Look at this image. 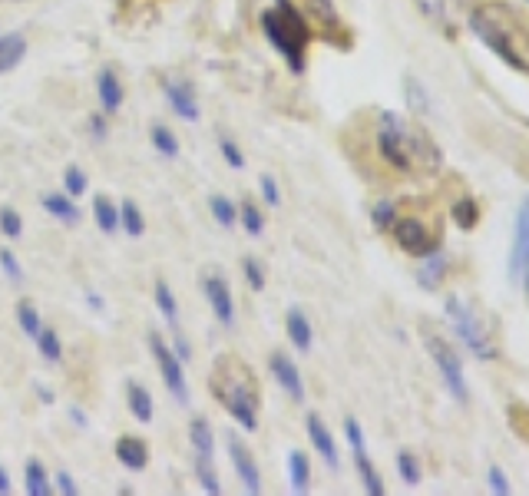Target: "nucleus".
Returning a JSON list of instances; mask_svg holds the SVG:
<instances>
[{"label": "nucleus", "instance_id": "1", "mask_svg": "<svg viewBox=\"0 0 529 496\" xmlns=\"http://www.w3.org/2000/svg\"><path fill=\"white\" fill-rule=\"evenodd\" d=\"M377 153L397 172H437L444 156L420 126H410L404 116L381 113L377 123Z\"/></svg>", "mask_w": 529, "mask_h": 496}, {"label": "nucleus", "instance_id": "2", "mask_svg": "<svg viewBox=\"0 0 529 496\" xmlns=\"http://www.w3.org/2000/svg\"><path fill=\"white\" fill-rule=\"evenodd\" d=\"M209 391L225 411L235 417L242 430H258V404H262V391H258L255 374L248 364L239 361L235 354H219L209 374Z\"/></svg>", "mask_w": 529, "mask_h": 496}, {"label": "nucleus", "instance_id": "3", "mask_svg": "<svg viewBox=\"0 0 529 496\" xmlns=\"http://www.w3.org/2000/svg\"><path fill=\"white\" fill-rule=\"evenodd\" d=\"M470 27H473V34H477L496 53V57L506 63V67L529 73L526 37L503 7H477L470 14Z\"/></svg>", "mask_w": 529, "mask_h": 496}, {"label": "nucleus", "instance_id": "4", "mask_svg": "<svg viewBox=\"0 0 529 496\" xmlns=\"http://www.w3.org/2000/svg\"><path fill=\"white\" fill-rule=\"evenodd\" d=\"M262 30L268 43L288 60V67L301 73L308 60V43H311V24L291 0H275L272 10L262 14Z\"/></svg>", "mask_w": 529, "mask_h": 496}, {"label": "nucleus", "instance_id": "5", "mask_svg": "<svg viewBox=\"0 0 529 496\" xmlns=\"http://www.w3.org/2000/svg\"><path fill=\"white\" fill-rule=\"evenodd\" d=\"M447 318L453 331H457V338L467 344V348L477 354L480 361H493L500 348H496V338H493V328L487 325V318L480 315L477 308L470 305V301H463L453 295L447 301Z\"/></svg>", "mask_w": 529, "mask_h": 496}, {"label": "nucleus", "instance_id": "6", "mask_svg": "<svg viewBox=\"0 0 529 496\" xmlns=\"http://www.w3.org/2000/svg\"><path fill=\"white\" fill-rule=\"evenodd\" d=\"M424 344H427L430 358H434V364H437L440 377H444L447 391L457 397V401H467L470 391H467V377H463V361H460V354L450 348L447 338H440V334L430 331V328L424 331Z\"/></svg>", "mask_w": 529, "mask_h": 496}, {"label": "nucleus", "instance_id": "7", "mask_svg": "<svg viewBox=\"0 0 529 496\" xmlns=\"http://www.w3.org/2000/svg\"><path fill=\"white\" fill-rule=\"evenodd\" d=\"M149 348H153V358L159 364V374L166 381V391L176 397V404L186 407L189 404V384H186V371H182V361L176 358V351L163 341L159 331H149Z\"/></svg>", "mask_w": 529, "mask_h": 496}, {"label": "nucleus", "instance_id": "8", "mask_svg": "<svg viewBox=\"0 0 529 496\" xmlns=\"http://www.w3.org/2000/svg\"><path fill=\"white\" fill-rule=\"evenodd\" d=\"M391 232H394L397 245H401L407 255L424 258V255L437 252V248H440V235L430 232L420 219H394Z\"/></svg>", "mask_w": 529, "mask_h": 496}, {"label": "nucleus", "instance_id": "9", "mask_svg": "<svg viewBox=\"0 0 529 496\" xmlns=\"http://www.w3.org/2000/svg\"><path fill=\"white\" fill-rule=\"evenodd\" d=\"M202 291L205 298H209V305L215 311V318H219L222 328H235V301H232V288L225 282L222 275H202Z\"/></svg>", "mask_w": 529, "mask_h": 496}, {"label": "nucleus", "instance_id": "10", "mask_svg": "<svg viewBox=\"0 0 529 496\" xmlns=\"http://www.w3.org/2000/svg\"><path fill=\"white\" fill-rule=\"evenodd\" d=\"M225 447H229V460H232L235 473H239L245 493H255L258 496V493H262V473H258V467H255L252 450H248L235 434L225 437Z\"/></svg>", "mask_w": 529, "mask_h": 496}, {"label": "nucleus", "instance_id": "11", "mask_svg": "<svg viewBox=\"0 0 529 496\" xmlns=\"http://www.w3.org/2000/svg\"><path fill=\"white\" fill-rule=\"evenodd\" d=\"M529 272V196L520 206V219H516V239H513V255H510V278L520 282Z\"/></svg>", "mask_w": 529, "mask_h": 496}, {"label": "nucleus", "instance_id": "12", "mask_svg": "<svg viewBox=\"0 0 529 496\" xmlns=\"http://www.w3.org/2000/svg\"><path fill=\"white\" fill-rule=\"evenodd\" d=\"M268 371H272L275 381L285 387L291 401H305V384H301V374H298L295 361H291L288 354L275 351L272 358H268Z\"/></svg>", "mask_w": 529, "mask_h": 496}, {"label": "nucleus", "instance_id": "13", "mask_svg": "<svg viewBox=\"0 0 529 496\" xmlns=\"http://www.w3.org/2000/svg\"><path fill=\"white\" fill-rule=\"evenodd\" d=\"M417 10L427 20H434L437 27H444L447 34H457V14H460V0H414Z\"/></svg>", "mask_w": 529, "mask_h": 496}, {"label": "nucleus", "instance_id": "14", "mask_svg": "<svg viewBox=\"0 0 529 496\" xmlns=\"http://www.w3.org/2000/svg\"><path fill=\"white\" fill-rule=\"evenodd\" d=\"M308 437L321 454V460H325L328 467H338V444H334V434L325 427V420H321L318 414H308Z\"/></svg>", "mask_w": 529, "mask_h": 496}, {"label": "nucleus", "instance_id": "15", "mask_svg": "<svg viewBox=\"0 0 529 496\" xmlns=\"http://www.w3.org/2000/svg\"><path fill=\"white\" fill-rule=\"evenodd\" d=\"M166 100H169L172 110H176V116H182V120H189V123L199 120V100H196V93H192L189 83H169Z\"/></svg>", "mask_w": 529, "mask_h": 496}, {"label": "nucleus", "instance_id": "16", "mask_svg": "<svg viewBox=\"0 0 529 496\" xmlns=\"http://www.w3.org/2000/svg\"><path fill=\"white\" fill-rule=\"evenodd\" d=\"M96 96H100V103H103V110L106 113H116L123 106V80L116 77L113 70H100L96 73Z\"/></svg>", "mask_w": 529, "mask_h": 496}, {"label": "nucleus", "instance_id": "17", "mask_svg": "<svg viewBox=\"0 0 529 496\" xmlns=\"http://www.w3.org/2000/svg\"><path fill=\"white\" fill-rule=\"evenodd\" d=\"M116 460L123 463L126 470H146V463H149V447H146V440H139V437H120L116 440Z\"/></svg>", "mask_w": 529, "mask_h": 496}, {"label": "nucleus", "instance_id": "18", "mask_svg": "<svg viewBox=\"0 0 529 496\" xmlns=\"http://www.w3.org/2000/svg\"><path fill=\"white\" fill-rule=\"evenodd\" d=\"M447 255L440 252H430L424 255V265H420V272H417V285L424 288V291H437L440 285H444V278H447Z\"/></svg>", "mask_w": 529, "mask_h": 496}, {"label": "nucleus", "instance_id": "19", "mask_svg": "<svg viewBox=\"0 0 529 496\" xmlns=\"http://www.w3.org/2000/svg\"><path fill=\"white\" fill-rule=\"evenodd\" d=\"M288 338L291 344L301 351V354H308L311 351V344H315V331H311V321L305 318V311H298V308H291L288 311Z\"/></svg>", "mask_w": 529, "mask_h": 496}, {"label": "nucleus", "instance_id": "20", "mask_svg": "<svg viewBox=\"0 0 529 496\" xmlns=\"http://www.w3.org/2000/svg\"><path fill=\"white\" fill-rule=\"evenodd\" d=\"M126 404L139 424H149V420H153V394H149L143 384H136V381L126 384Z\"/></svg>", "mask_w": 529, "mask_h": 496}, {"label": "nucleus", "instance_id": "21", "mask_svg": "<svg viewBox=\"0 0 529 496\" xmlns=\"http://www.w3.org/2000/svg\"><path fill=\"white\" fill-rule=\"evenodd\" d=\"M24 57H27V37L20 34L0 37V73H10Z\"/></svg>", "mask_w": 529, "mask_h": 496}, {"label": "nucleus", "instance_id": "22", "mask_svg": "<svg viewBox=\"0 0 529 496\" xmlns=\"http://www.w3.org/2000/svg\"><path fill=\"white\" fill-rule=\"evenodd\" d=\"M305 10H308V24L311 20H318V27L325 30V34H334V30L341 27L334 0H305Z\"/></svg>", "mask_w": 529, "mask_h": 496}, {"label": "nucleus", "instance_id": "23", "mask_svg": "<svg viewBox=\"0 0 529 496\" xmlns=\"http://www.w3.org/2000/svg\"><path fill=\"white\" fill-rule=\"evenodd\" d=\"M354 467H358L361 483H364L367 493H371V496H384V480H381V473L374 470V463H371V457H367L364 447L354 450Z\"/></svg>", "mask_w": 529, "mask_h": 496}, {"label": "nucleus", "instance_id": "24", "mask_svg": "<svg viewBox=\"0 0 529 496\" xmlns=\"http://www.w3.org/2000/svg\"><path fill=\"white\" fill-rule=\"evenodd\" d=\"M288 477H291V490H295V493H308V487H311L308 454H301V450H291V454H288Z\"/></svg>", "mask_w": 529, "mask_h": 496}, {"label": "nucleus", "instance_id": "25", "mask_svg": "<svg viewBox=\"0 0 529 496\" xmlns=\"http://www.w3.org/2000/svg\"><path fill=\"white\" fill-rule=\"evenodd\" d=\"M189 440H192V447H196V457L212 460V454H215V437H212L209 420H205V417L192 420V424H189Z\"/></svg>", "mask_w": 529, "mask_h": 496}, {"label": "nucleus", "instance_id": "26", "mask_svg": "<svg viewBox=\"0 0 529 496\" xmlns=\"http://www.w3.org/2000/svg\"><path fill=\"white\" fill-rule=\"evenodd\" d=\"M93 219H96V225H100V232H106V235H113L116 229H120V209H116L106 196L93 199Z\"/></svg>", "mask_w": 529, "mask_h": 496}, {"label": "nucleus", "instance_id": "27", "mask_svg": "<svg viewBox=\"0 0 529 496\" xmlns=\"http://www.w3.org/2000/svg\"><path fill=\"white\" fill-rule=\"evenodd\" d=\"M43 209H47L53 219H60V222H80V209H77V202H73L70 196H43Z\"/></svg>", "mask_w": 529, "mask_h": 496}, {"label": "nucleus", "instance_id": "28", "mask_svg": "<svg viewBox=\"0 0 529 496\" xmlns=\"http://www.w3.org/2000/svg\"><path fill=\"white\" fill-rule=\"evenodd\" d=\"M24 483H27V493H30V496H50V493H53L50 477H47V470H43L40 460H30V463H27Z\"/></svg>", "mask_w": 529, "mask_h": 496}, {"label": "nucleus", "instance_id": "29", "mask_svg": "<svg viewBox=\"0 0 529 496\" xmlns=\"http://www.w3.org/2000/svg\"><path fill=\"white\" fill-rule=\"evenodd\" d=\"M120 225H123L126 235H133V239H139V235L146 232V219H143V212H139V206L133 199H126L120 206Z\"/></svg>", "mask_w": 529, "mask_h": 496}, {"label": "nucleus", "instance_id": "30", "mask_svg": "<svg viewBox=\"0 0 529 496\" xmlns=\"http://www.w3.org/2000/svg\"><path fill=\"white\" fill-rule=\"evenodd\" d=\"M37 348L43 354V361H50V364H57L63 358V341H60V334L53 331V328H40L37 334Z\"/></svg>", "mask_w": 529, "mask_h": 496}, {"label": "nucleus", "instance_id": "31", "mask_svg": "<svg viewBox=\"0 0 529 496\" xmlns=\"http://www.w3.org/2000/svg\"><path fill=\"white\" fill-rule=\"evenodd\" d=\"M156 308L163 311V318L169 321V328H179V308H176V295L166 282H156Z\"/></svg>", "mask_w": 529, "mask_h": 496}, {"label": "nucleus", "instance_id": "32", "mask_svg": "<svg viewBox=\"0 0 529 496\" xmlns=\"http://www.w3.org/2000/svg\"><path fill=\"white\" fill-rule=\"evenodd\" d=\"M17 325L24 328V334H30V338H37V334H40L43 321H40L37 308L30 305V301H20V305H17Z\"/></svg>", "mask_w": 529, "mask_h": 496}, {"label": "nucleus", "instance_id": "33", "mask_svg": "<svg viewBox=\"0 0 529 496\" xmlns=\"http://www.w3.org/2000/svg\"><path fill=\"white\" fill-rule=\"evenodd\" d=\"M212 215H215V222L225 225V229H232V225L239 222V209H235L225 196H215L212 199Z\"/></svg>", "mask_w": 529, "mask_h": 496}, {"label": "nucleus", "instance_id": "34", "mask_svg": "<svg viewBox=\"0 0 529 496\" xmlns=\"http://www.w3.org/2000/svg\"><path fill=\"white\" fill-rule=\"evenodd\" d=\"M397 473H401V480L407 483V487H417L420 483V463H417V457L414 454H397Z\"/></svg>", "mask_w": 529, "mask_h": 496}, {"label": "nucleus", "instance_id": "35", "mask_svg": "<svg viewBox=\"0 0 529 496\" xmlns=\"http://www.w3.org/2000/svg\"><path fill=\"white\" fill-rule=\"evenodd\" d=\"M371 219H374V225L381 232H387L394 225V219H397V206L391 199H381V202H374V209H371Z\"/></svg>", "mask_w": 529, "mask_h": 496}, {"label": "nucleus", "instance_id": "36", "mask_svg": "<svg viewBox=\"0 0 529 496\" xmlns=\"http://www.w3.org/2000/svg\"><path fill=\"white\" fill-rule=\"evenodd\" d=\"M63 186H67V196H70V199H77V196H83L86 189H90V179H86L83 169L70 166L67 172H63Z\"/></svg>", "mask_w": 529, "mask_h": 496}, {"label": "nucleus", "instance_id": "37", "mask_svg": "<svg viewBox=\"0 0 529 496\" xmlns=\"http://www.w3.org/2000/svg\"><path fill=\"white\" fill-rule=\"evenodd\" d=\"M239 219H242V225H245L248 235H262V232H265V219H262V212L255 209V202H242Z\"/></svg>", "mask_w": 529, "mask_h": 496}, {"label": "nucleus", "instance_id": "38", "mask_svg": "<svg viewBox=\"0 0 529 496\" xmlns=\"http://www.w3.org/2000/svg\"><path fill=\"white\" fill-rule=\"evenodd\" d=\"M196 473H199V483H202V490H205V493H212V496H219V493H222L219 477H215V470H212V460L196 457Z\"/></svg>", "mask_w": 529, "mask_h": 496}, {"label": "nucleus", "instance_id": "39", "mask_svg": "<svg viewBox=\"0 0 529 496\" xmlns=\"http://www.w3.org/2000/svg\"><path fill=\"white\" fill-rule=\"evenodd\" d=\"M453 219L460 222V229H473L480 219V209H477V202L473 199H460L457 206H453Z\"/></svg>", "mask_w": 529, "mask_h": 496}, {"label": "nucleus", "instance_id": "40", "mask_svg": "<svg viewBox=\"0 0 529 496\" xmlns=\"http://www.w3.org/2000/svg\"><path fill=\"white\" fill-rule=\"evenodd\" d=\"M153 146H156L163 156H176V153H179L176 136H172V129H166V126H153Z\"/></svg>", "mask_w": 529, "mask_h": 496}, {"label": "nucleus", "instance_id": "41", "mask_svg": "<svg viewBox=\"0 0 529 496\" xmlns=\"http://www.w3.org/2000/svg\"><path fill=\"white\" fill-rule=\"evenodd\" d=\"M0 232H4L7 239H20V232H24V222H20V215L14 209H0Z\"/></svg>", "mask_w": 529, "mask_h": 496}, {"label": "nucleus", "instance_id": "42", "mask_svg": "<svg viewBox=\"0 0 529 496\" xmlns=\"http://www.w3.org/2000/svg\"><path fill=\"white\" fill-rule=\"evenodd\" d=\"M242 268H245V282H248V288L262 291V288H265V268H262V262H255V258H245Z\"/></svg>", "mask_w": 529, "mask_h": 496}, {"label": "nucleus", "instance_id": "43", "mask_svg": "<svg viewBox=\"0 0 529 496\" xmlns=\"http://www.w3.org/2000/svg\"><path fill=\"white\" fill-rule=\"evenodd\" d=\"M219 153H222V159H225V163H229L232 169H245V156H242V149L235 146L229 136L219 139Z\"/></svg>", "mask_w": 529, "mask_h": 496}, {"label": "nucleus", "instance_id": "44", "mask_svg": "<svg viewBox=\"0 0 529 496\" xmlns=\"http://www.w3.org/2000/svg\"><path fill=\"white\" fill-rule=\"evenodd\" d=\"M490 493H496V496L510 493V480H506V473L500 467H490Z\"/></svg>", "mask_w": 529, "mask_h": 496}, {"label": "nucleus", "instance_id": "45", "mask_svg": "<svg viewBox=\"0 0 529 496\" xmlns=\"http://www.w3.org/2000/svg\"><path fill=\"white\" fill-rule=\"evenodd\" d=\"M262 196L268 206H278V202H282V189H278V182L272 176H262Z\"/></svg>", "mask_w": 529, "mask_h": 496}, {"label": "nucleus", "instance_id": "46", "mask_svg": "<svg viewBox=\"0 0 529 496\" xmlns=\"http://www.w3.org/2000/svg\"><path fill=\"white\" fill-rule=\"evenodd\" d=\"M0 268H4V275H7V278H14V282H20V262L14 258V252H7V248H4V252H0Z\"/></svg>", "mask_w": 529, "mask_h": 496}, {"label": "nucleus", "instance_id": "47", "mask_svg": "<svg viewBox=\"0 0 529 496\" xmlns=\"http://www.w3.org/2000/svg\"><path fill=\"white\" fill-rule=\"evenodd\" d=\"M90 133L96 136V139H106V136H110V126H106V120H103V116H90Z\"/></svg>", "mask_w": 529, "mask_h": 496}, {"label": "nucleus", "instance_id": "48", "mask_svg": "<svg viewBox=\"0 0 529 496\" xmlns=\"http://www.w3.org/2000/svg\"><path fill=\"white\" fill-rule=\"evenodd\" d=\"M57 493H63V496H77V483H73L70 473H60V477H57Z\"/></svg>", "mask_w": 529, "mask_h": 496}, {"label": "nucleus", "instance_id": "49", "mask_svg": "<svg viewBox=\"0 0 529 496\" xmlns=\"http://www.w3.org/2000/svg\"><path fill=\"white\" fill-rule=\"evenodd\" d=\"M70 420H73L77 427H86V414L80 411V407H70Z\"/></svg>", "mask_w": 529, "mask_h": 496}, {"label": "nucleus", "instance_id": "50", "mask_svg": "<svg viewBox=\"0 0 529 496\" xmlns=\"http://www.w3.org/2000/svg\"><path fill=\"white\" fill-rule=\"evenodd\" d=\"M0 493H10V473L4 470V463H0Z\"/></svg>", "mask_w": 529, "mask_h": 496}, {"label": "nucleus", "instance_id": "51", "mask_svg": "<svg viewBox=\"0 0 529 496\" xmlns=\"http://www.w3.org/2000/svg\"><path fill=\"white\" fill-rule=\"evenodd\" d=\"M86 301H90L96 311H103V298H100V295H93V291H90V295H86Z\"/></svg>", "mask_w": 529, "mask_h": 496}, {"label": "nucleus", "instance_id": "52", "mask_svg": "<svg viewBox=\"0 0 529 496\" xmlns=\"http://www.w3.org/2000/svg\"><path fill=\"white\" fill-rule=\"evenodd\" d=\"M37 397H40V401L53 404V391H47V387H37Z\"/></svg>", "mask_w": 529, "mask_h": 496}, {"label": "nucleus", "instance_id": "53", "mask_svg": "<svg viewBox=\"0 0 529 496\" xmlns=\"http://www.w3.org/2000/svg\"><path fill=\"white\" fill-rule=\"evenodd\" d=\"M526 275H529V272H526Z\"/></svg>", "mask_w": 529, "mask_h": 496}]
</instances>
